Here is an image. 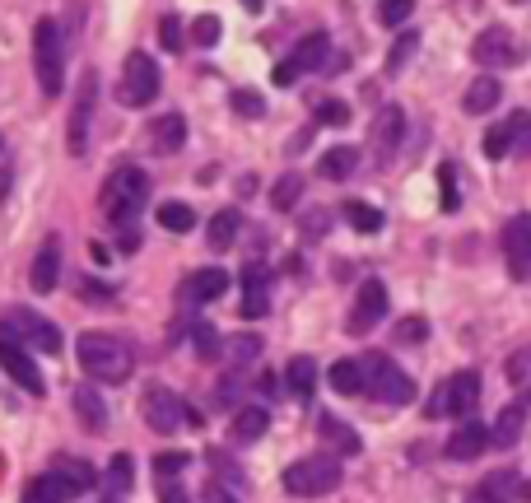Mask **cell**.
<instances>
[{"label":"cell","instance_id":"5b68a950","mask_svg":"<svg viewBox=\"0 0 531 503\" xmlns=\"http://www.w3.org/2000/svg\"><path fill=\"white\" fill-rule=\"evenodd\" d=\"M364 392L387 401V406H410L415 401V378L406 368H396L387 354H364Z\"/></svg>","mask_w":531,"mask_h":503},{"label":"cell","instance_id":"277c9868","mask_svg":"<svg viewBox=\"0 0 531 503\" xmlns=\"http://www.w3.org/2000/svg\"><path fill=\"white\" fill-rule=\"evenodd\" d=\"M33 70H38V84L47 98H61L66 89V42H61V28L56 19H38L33 28Z\"/></svg>","mask_w":531,"mask_h":503},{"label":"cell","instance_id":"603a6c76","mask_svg":"<svg viewBox=\"0 0 531 503\" xmlns=\"http://www.w3.org/2000/svg\"><path fill=\"white\" fill-rule=\"evenodd\" d=\"M527 410H531L527 396H518L513 406L499 410V420H494V429H490V443H494V448H504V452H508L513 443H518L522 429H527Z\"/></svg>","mask_w":531,"mask_h":503},{"label":"cell","instance_id":"8fae6325","mask_svg":"<svg viewBox=\"0 0 531 503\" xmlns=\"http://www.w3.org/2000/svg\"><path fill=\"white\" fill-rule=\"evenodd\" d=\"M327 56H331V38H327V33H308V38L294 47V56L275 66V84H285V89H289L299 75H313V70L327 66Z\"/></svg>","mask_w":531,"mask_h":503},{"label":"cell","instance_id":"7bdbcfd3","mask_svg":"<svg viewBox=\"0 0 531 503\" xmlns=\"http://www.w3.org/2000/svg\"><path fill=\"white\" fill-rule=\"evenodd\" d=\"M229 108L238 112V117H261V112H266V98H261L257 89H233V94H229Z\"/></svg>","mask_w":531,"mask_h":503},{"label":"cell","instance_id":"7dc6e473","mask_svg":"<svg viewBox=\"0 0 531 503\" xmlns=\"http://www.w3.org/2000/svg\"><path fill=\"white\" fill-rule=\"evenodd\" d=\"M410 14H415V0H382V5H378V19L387 28H401Z\"/></svg>","mask_w":531,"mask_h":503},{"label":"cell","instance_id":"e575fe53","mask_svg":"<svg viewBox=\"0 0 531 503\" xmlns=\"http://www.w3.org/2000/svg\"><path fill=\"white\" fill-rule=\"evenodd\" d=\"M159 224H164L168 233H187L191 224H196V210L182 201H168V205H159Z\"/></svg>","mask_w":531,"mask_h":503},{"label":"cell","instance_id":"1f68e13d","mask_svg":"<svg viewBox=\"0 0 531 503\" xmlns=\"http://www.w3.org/2000/svg\"><path fill=\"white\" fill-rule=\"evenodd\" d=\"M238 233H243V215H238V210H219V215L210 219V233H205V243L215 247V252H229V247L238 243Z\"/></svg>","mask_w":531,"mask_h":503},{"label":"cell","instance_id":"bcb514c9","mask_svg":"<svg viewBox=\"0 0 531 503\" xmlns=\"http://www.w3.org/2000/svg\"><path fill=\"white\" fill-rule=\"evenodd\" d=\"M191 340H196V359H219L224 354V340H219L215 327H196Z\"/></svg>","mask_w":531,"mask_h":503},{"label":"cell","instance_id":"ffe728a7","mask_svg":"<svg viewBox=\"0 0 531 503\" xmlns=\"http://www.w3.org/2000/svg\"><path fill=\"white\" fill-rule=\"evenodd\" d=\"M513 499H522V480H518V471H490V476L480 480L476 490L466 494V503H513Z\"/></svg>","mask_w":531,"mask_h":503},{"label":"cell","instance_id":"6f0895ef","mask_svg":"<svg viewBox=\"0 0 531 503\" xmlns=\"http://www.w3.org/2000/svg\"><path fill=\"white\" fill-rule=\"evenodd\" d=\"M243 5H247V10H252V14H257L261 5H266V0H243Z\"/></svg>","mask_w":531,"mask_h":503},{"label":"cell","instance_id":"d6a6232c","mask_svg":"<svg viewBox=\"0 0 531 503\" xmlns=\"http://www.w3.org/2000/svg\"><path fill=\"white\" fill-rule=\"evenodd\" d=\"M331 387L341 396H359L364 392V364L359 359H341V364H331Z\"/></svg>","mask_w":531,"mask_h":503},{"label":"cell","instance_id":"c3c4849f","mask_svg":"<svg viewBox=\"0 0 531 503\" xmlns=\"http://www.w3.org/2000/svg\"><path fill=\"white\" fill-rule=\"evenodd\" d=\"M219 33H224V24H219L215 14H201V19L191 24V42H196V47H215Z\"/></svg>","mask_w":531,"mask_h":503},{"label":"cell","instance_id":"60d3db41","mask_svg":"<svg viewBox=\"0 0 531 503\" xmlns=\"http://www.w3.org/2000/svg\"><path fill=\"white\" fill-rule=\"evenodd\" d=\"M187 452H159L154 457V480H182V471H187Z\"/></svg>","mask_w":531,"mask_h":503},{"label":"cell","instance_id":"ee69618b","mask_svg":"<svg viewBox=\"0 0 531 503\" xmlns=\"http://www.w3.org/2000/svg\"><path fill=\"white\" fill-rule=\"evenodd\" d=\"M392 340L396 345H424V340H429V322H424V317H406V322H396Z\"/></svg>","mask_w":531,"mask_h":503},{"label":"cell","instance_id":"d6986e66","mask_svg":"<svg viewBox=\"0 0 531 503\" xmlns=\"http://www.w3.org/2000/svg\"><path fill=\"white\" fill-rule=\"evenodd\" d=\"M317 438H322L327 452H336V457H359V452H364V438L354 434L341 415H317Z\"/></svg>","mask_w":531,"mask_h":503},{"label":"cell","instance_id":"f6af8a7d","mask_svg":"<svg viewBox=\"0 0 531 503\" xmlns=\"http://www.w3.org/2000/svg\"><path fill=\"white\" fill-rule=\"evenodd\" d=\"M485 154H490V159H508V154H513V136H508V122H494L490 131H485Z\"/></svg>","mask_w":531,"mask_h":503},{"label":"cell","instance_id":"836d02e7","mask_svg":"<svg viewBox=\"0 0 531 503\" xmlns=\"http://www.w3.org/2000/svg\"><path fill=\"white\" fill-rule=\"evenodd\" d=\"M299 196H303V177L299 173H285L271 187V205H275V210H294V205H299Z\"/></svg>","mask_w":531,"mask_h":503},{"label":"cell","instance_id":"d590c367","mask_svg":"<svg viewBox=\"0 0 531 503\" xmlns=\"http://www.w3.org/2000/svg\"><path fill=\"white\" fill-rule=\"evenodd\" d=\"M345 219H350V229H359V233L382 229V210H373V205H364V201H345Z\"/></svg>","mask_w":531,"mask_h":503},{"label":"cell","instance_id":"484cf974","mask_svg":"<svg viewBox=\"0 0 531 503\" xmlns=\"http://www.w3.org/2000/svg\"><path fill=\"white\" fill-rule=\"evenodd\" d=\"M266 429H271V415H266V406H243L238 415H233V424H229V438L238 443V448H247V443L266 438Z\"/></svg>","mask_w":531,"mask_h":503},{"label":"cell","instance_id":"7c38bea8","mask_svg":"<svg viewBox=\"0 0 531 503\" xmlns=\"http://www.w3.org/2000/svg\"><path fill=\"white\" fill-rule=\"evenodd\" d=\"M382 317H387V285H382V280H364L359 294H354L350 317H345V331H350V336H368Z\"/></svg>","mask_w":531,"mask_h":503},{"label":"cell","instance_id":"7402d4cb","mask_svg":"<svg viewBox=\"0 0 531 503\" xmlns=\"http://www.w3.org/2000/svg\"><path fill=\"white\" fill-rule=\"evenodd\" d=\"M75 494H84L80 485L70 476H61V471H47V476H38V480H28V490H24V503H70Z\"/></svg>","mask_w":531,"mask_h":503},{"label":"cell","instance_id":"4fadbf2b","mask_svg":"<svg viewBox=\"0 0 531 503\" xmlns=\"http://www.w3.org/2000/svg\"><path fill=\"white\" fill-rule=\"evenodd\" d=\"M471 56H476L480 66L504 70V66H518V61H522V47H518V38H513L504 24H494V28H485V33L471 42Z\"/></svg>","mask_w":531,"mask_h":503},{"label":"cell","instance_id":"83f0119b","mask_svg":"<svg viewBox=\"0 0 531 503\" xmlns=\"http://www.w3.org/2000/svg\"><path fill=\"white\" fill-rule=\"evenodd\" d=\"M285 387H289V396L294 401H313V392H317V364L308 359V354H294L285 364Z\"/></svg>","mask_w":531,"mask_h":503},{"label":"cell","instance_id":"f5cc1de1","mask_svg":"<svg viewBox=\"0 0 531 503\" xmlns=\"http://www.w3.org/2000/svg\"><path fill=\"white\" fill-rule=\"evenodd\" d=\"M322 229H331V215L327 210H308V215H303V233H308V238H322Z\"/></svg>","mask_w":531,"mask_h":503},{"label":"cell","instance_id":"52a82bcc","mask_svg":"<svg viewBox=\"0 0 531 503\" xmlns=\"http://www.w3.org/2000/svg\"><path fill=\"white\" fill-rule=\"evenodd\" d=\"M480 406V373H452L443 387L434 392V401H429V415L434 420H471Z\"/></svg>","mask_w":531,"mask_h":503},{"label":"cell","instance_id":"ab89813d","mask_svg":"<svg viewBox=\"0 0 531 503\" xmlns=\"http://www.w3.org/2000/svg\"><path fill=\"white\" fill-rule=\"evenodd\" d=\"M210 476H215L219 485H229V490L243 494V471H238V466H233L224 452H210Z\"/></svg>","mask_w":531,"mask_h":503},{"label":"cell","instance_id":"680465c9","mask_svg":"<svg viewBox=\"0 0 531 503\" xmlns=\"http://www.w3.org/2000/svg\"><path fill=\"white\" fill-rule=\"evenodd\" d=\"M522 499H531V480H527V485H522Z\"/></svg>","mask_w":531,"mask_h":503},{"label":"cell","instance_id":"ba28073f","mask_svg":"<svg viewBox=\"0 0 531 503\" xmlns=\"http://www.w3.org/2000/svg\"><path fill=\"white\" fill-rule=\"evenodd\" d=\"M159 66H154L150 52H131L122 66V84H117V103L122 108H150L154 98H159Z\"/></svg>","mask_w":531,"mask_h":503},{"label":"cell","instance_id":"6da1fadb","mask_svg":"<svg viewBox=\"0 0 531 503\" xmlns=\"http://www.w3.org/2000/svg\"><path fill=\"white\" fill-rule=\"evenodd\" d=\"M75 354H80V368L89 373L94 382H108V387H117V382L131 378V368H136V354H131V345L117 336H103V331H84L80 345H75Z\"/></svg>","mask_w":531,"mask_h":503},{"label":"cell","instance_id":"9a60e30c","mask_svg":"<svg viewBox=\"0 0 531 503\" xmlns=\"http://www.w3.org/2000/svg\"><path fill=\"white\" fill-rule=\"evenodd\" d=\"M19 336H24V345H33L38 354H61V331L47 322V317H38V313H28V308H14L10 317H5Z\"/></svg>","mask_w":531,"mask_h":503},{"label":"cell","instance_id":"5bb4252c","mask_svg":"<svg viewBox=\"0 0 531 503\" xmlns=\"http://www.w3.org/2000/svg\"><path fill=\"white\" fill-rule=\"evenodd\" d=\"M504 261L513 280L531 275V215H513L504 224Z\"/></svg>","mask_w":531,"mask_h":503},{"label":"cell","instance_id":"681fc988","mask_svg":"<svg viewBox=\"0 0 531 503\" xmlns=\"http://www.w3.org/2000/svg\"><path fill=\"white\" fill-rule=\"evenodd\" d=\"M317 122L322 126H350V108H345L341 98H322V103H317Z\"/></svg>","mask_w":531,"mask_h":503},{"label":"cell","instance_id":"b9f144b4","mask_svg":"<svg viewBox=\"0 0 531 503\" xmlns=\"http://www.w3.org/2000/svg\"><path fill=\"white\" fill-rule=\"evenodd\" d=\"M415 47H420V33H401L392 42V52H387V75H396V70L406 66L410 56H415Z\"/></svg>","mask_w":531,"mask_h":503},{"label":"cell","instance_id":"d4e9b609","mask_svg":"<svg viewBox=\"0 0 531 503\" xmlns=\"http://www.w3.org/2000/svg\"><path fill=\"white\" fill-rule=\"evenodd\" d=\"M150 136H154V150L159 154H177L187 145V117L182 112H164L150 122Z\"/></svg>","mask_w":531,"mask_h":503},{"label":"cell","instance_id":"f1b7e54d","mask_svg":"<svg viewBox=\"0 0 531 503\" xmlns=\"http://www.w3.org/2000/svg\"><path fill=\"white\" fill-rule=\"evenodd\" d=\"M499 98H504V84L494 80V75H480V80H471V89L462 94V108L471 112V117H480V112L499 108Z\"/></svg>","mask_w":531,"mask_h":503},{"label":"cell","instance_id":"2e32d148","mask_svg":"<svg viewBox=\"0 0 531 503\" xmlns=\"http://www.w3.org/2000/svg\"><path fill=\"white\" fill-rule=\"evenodd\" d=\"M401 136H406V112L387 103L378 112V122H373V154H378V164H392V154L401 150Z\"/></svg>","mask_w":531,"mask_h":503},{"label":"cell","instance_id":"8992f818","mask_svg":"<svg viewBox=\"0 0 531 503\" xmlns=\"http://www.w3.org/2000/svg\"><path fill=\"white\" fill-rule=\"evenodd\" d=\"M94 112H98V70L89 66L75 84V98H70V122H66V150L80 159L89 150V131H94Z\"/></svg>","mask_w":531,"mask_h":503},{"label":"cell","instance_id":"94428289","mask_svg":"<svg viewBox=\"0 0 531 503\" xmlns=\"http://www.w3.org/2000/svg\"><path fill=\"white\" fill-rule=\"evenodd\" d=\"M0 145H5V140H0Z\"/></svg>","mask_w":531,"mask_h":503},{"label":"cell","instance_id":"4316f807","mask_svg":"<svg viewBox=\"0 0 531 503\" xmlns=\"http://www.w3.org/2000/svg\"><path fill=\"white\" fill-rule=\"evenodd\" d=\"M28 280H33L38 294H52L56 289V280H61V247H56V238L42 243V252L33 257V275H28Z\"/></svg>","mask_w":531,"mask_h":503},{"label":"cell","instance_id":"f546056e","mask_svg":"<svg viewBox=\"0 0 531 503\" xmlns=\"http://www.w3.org/2000/svg\"><path fill=\"white\" fill-rule=\"evenodd\" d=\"M131 485H136V466H131V452H117V457H112V466L103 471V494L122 503L126 494H131Z\"/></svg>","mask_w":531,"mask_h":503},{"label":"cell","instance_id":"74e56055","mask_svg":"<svg viewBox=\"0 0 531 503\" xmlns=\"http://www.w3.org/2000/svg\"><path fill=\"white\" fill-rule=\"evenodd\" d=\"M56 471H61V476H70L75 485H80V490H94V485H98L94 466L80 462V457H56Z\"/></svg>","mask_w":531,"mask_h":503},{"label":"cell","instance_id":"7a4b0ae2","mask_svg":"<svg viewBox=\"0 0 531 503\" xmlns=\"http://www.w3.org/2000/svg\"><path fill=\"white\" fill-rule=\"evenodd\" d=\"M145 201H150V177L140 173V168L126 164L103 182V215H108L117 229H136Z\"/></svg>","mask_w":531,"mask_h":503},{"label":"cell","instance_id":"f35d334b","mask_svg":"<svg viewBox=\"0 0 531 503\" xmlns=\"http://www.w3.org/2000/svg\"><path fill=\"white\" fill-rule=\"evenodd\" d=\"M508 136H513V154L527 159L531 154V112H513V117H508Z\"/></svg>","mask_w":531,"mask_h":503},{"label":"cell","instance_id":"ac0fdd59","mask_svg":"<svg viewBox=\"0 0 531 503\" xmlns=\"http://www.w3.org/2000/svg\"><path fill=\"white\" fill-rule=\"evenodd\" d=\"M238 313L247 317V322H257V317L271 313V275H266V266H247L243 271V308Z\"/></svg>","mask_w":531,"mask_h":503},{"label":"cell","instance_id":"11a10c76","mask_svg":"<svg viewBox=\"0 0 531 503\" xmlns=\"http://www.w3.org/2000/svg\"><path fill=\"white\" fill-rule=\"evenodd\" d=\"M238 392H243V382L229 378V382H224V387L215 392V406H233V401H238Z\"/></svg>","mask_w":531,"mask_h":503},{"label":"cell","instance_id":"db71d44e","mask_svg":"<svg viewBox=\"0 0 531 503\" xmlns=\"http://www.w3.org/2000/svg\"><path fill=\"white\" fill-rule=\"evenodd\" d=\"M159 503H191V494L177 480H159Z\"/></svg>","mask_w":531,"mask_h":503},{"label":"cell","instance_id":"8d00e7d4","mask_svg":"<svg viewBox=\"0 0 531 503\" xmlns=\"http://www.w3.org/2000/svg\"><path fill=\"white\" fill-rule=\"evenodd\" d=\"M224 354H229L238 368L257 364V359H261V336H247V331H243V336H233V340H229V350H224Z\"/></svg>","mask_w":531,"mask_h":503},{"label":"cell","instance_id":"f907efd6","mask_svg":"<svg viewBox=\"0 0 531 503\" xmlns=\"http://www.w3.org/2000/svg\"><path fill=\"white\" fill-rule=\"evenodd\" d=\"M438 182H443V210H448V215H457V210H462V196H457V177H452V164L438 168Z\"/></svg>","mask_w":531,"mask_h":503},{"label":"cell","instance_id":"44dd1931","mask_svg":"<svg viewBox=\"0 0 531 503\" xmlns=\"http://www.w3.org/2000/svg\"><path fill=\"white\" fill-rule=\"evenodd\" d=\"M485 448H490V429L476 424V420H462V424H457V434L448 438L443 457H448V462H471V457H480Z\"/></svg>","mask_w":531,"mask_h":503},{"label":"cell","instance_id":"4dcf8cb0","mask_svg":"<svg viewBox=\"0 0 531 503\" xmlns=\"http://www.w3.org/2000/svg\"><path fill=\"white\" fill-rule=\"evenodd\" d=\"M354 168H359V150H350V145H336L317 159V173L327 182H345V177H354Z\"/></svg>","mask_w":531,"mask_h":503},{"label":"cell","instance_id":"91938a15","mask_svg":"<svg viewBox=\"0 0 531 503\" xmlns=\"http://www.w3.org/2000/svg\"><path fill=\"white\" fill-rule=\"evenodd\" d=\"M108 503H117V499H108Z\"/></svg>","mask_w":531,"mask_h":503},{"label":"cell","instance_id":"3957f363","mask_svg":"<svg viewBox=\"0 0 531 503\" xmlns=\"http://www.w3.org/2000/svg\"><path fill=\"white\" fill-rule=\"evenodd\" d=\"M285 494L294 499H322L341 485V457L327 452V457H299L294 466H285V476H280Z\"/></svg>","mask_w":531,"mask_h":503},{"label":"cell","instance_id":"9f6ffc18","mask_svg":"<svg viewBox=\"0 0 531 503\" xmlns=\"http://www.w3.org/2000/svg\"><path fill=\"white\" fill-rule=\"evenodd\" d=\"M10 168H0V201H5V196H10Z\"/></svg>","mask_w":531,"mask_h":503},{"label":"cell","instance_id":"e0dca14e","mask_svg":"<svg viewBox=\"0 0 531 503\" xmlns=\"http://www.w3.org/2000/svg\"><path fill=\"white\" fill-rule=\"evenodd\" d=\"M224 289H229V271L210 266V271H191L187 280H182V289H177V299L196 308V303H215Z\"/></svg>","mask_w":531,"mask_h":503},{"label":"cell","instance_id":"30bf717a","mask_svg":"<svg viewBox=\"0 0 531 503\" xmlns=\"http://www.w3.org/2000/svg\"><path fill=\"white\" fill-rule=\"evenodd\" d=\"M145 420H150L154 434H164V438L177 434L182 424H187V429H201V420L187 410V401L177 392H168V387H150V392H145Z\"/></svg>","mask_w":531,"mask_h":503},{"label":"cell","instance_id":"9c48e42d","mask_svg":"<svg viewBox=\"0 0 531 503\" xmlns=\"http://www.w3.org/2000/svg\"><path fill=\"white\" fill-rule=\"evenodd\" d=\"M0 368H5L28 396L47 392V382H42V373H38V364H33V354H28L24 336H19L10 322H0Z\"/></svg>","mask_w":531,"mask_h":503},{"label":"cell","instance_id":"816d5d0a","mask_svg":"<svg viewBox=\"0 0 531 503\" xmlns=\"http://www.w3.org/2000/svg\"><path fill=\"white\" fill-rule=\"evenodd\" d=\"M159 42H164L168 52H182V24H177V14L159 19Z\"/></svg>","mask_w":531,"mask_h":503},{"label":"cell","instance_id":"cb8c5ba5","mask_svg":"<svg viewBox=\"0 0 531 503\" xmlns=\"http://www.w3.org/2000/svg\"><path fill=\"white\" fill-rule=\"evenodd\" d=\"M75 415H80V424L89 434H103V429H108V406H103V392H98L94 382L75 387Z\"/></svg>","mask_w":531,"mask_h":503}]
</instances>
